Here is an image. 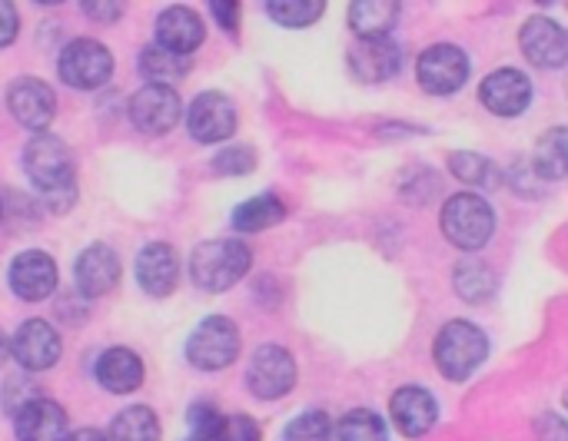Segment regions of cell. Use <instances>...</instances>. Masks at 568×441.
<instances>
[{
	"mask_svg": "<svg viewBox=\"0 0 568 441\" xmlns=\"http://www.w3.org/2000/svg\"><path fill=\"white\" fill-rule=\"evenodd\" d=\"M389 416L396 422V429L406 435V439H423L426 432H433L436 419H439V406L433 399L429 389L423 386H406L393 396L389 402Z\"/></svg>",
	"mask_w": 568,
	"mask_h": 441,
	"instance_id": "cell-19",
	"label": "cell"
},
{
	"mask_svg": "<svg viewBox=\"0 0 568 441\" xmlns=\"http://www.w3.org/2000/svg\"><path fill=\"white\" fill-rule=\"evenodd\" d=\"M7 356H10V339H7V336L0 332V366L7 362Z\"/></svg>",
	"mask_w": 568,
	"mask_h": 441,
	"instance_id": "cell-41",
	"label": "cell"
},
{
	"mask_svg": "<svg viewBox=\"0 0 568 441\" xmlns=\"http://www.w3.org/2000/svg\"><path fill=\"white\" fill-rule=\"evenodd\" d=\"M339 441H389L386 422L369 409H353L339 419Z\"/></svg>",
	"mask_w": 568,
	"mask_h": 441,
	"instance_id": "cell-29",
	"label": "cell"
},
{
	"mask_svg": "<svg viewBox=\"0 0 568 441\" xmlns=\"http://www.w3.org/2000/svg\"><path fill=\"white\" fill-rule=\"evenodd\" d=\"M210 441H260V425L250 416H230L220 419V429Z\"/></svg>",
	"mask_w": 568,
	"mask_h": 441,
	"instance_id": "cell-35",
	"label": "cell"
},
{
	"mask_svg": "<svg viewBox=\"0 0 568 441\" xmlns=\"http://www.w3.org/2000/svg\"><path fill=\"white\" fill-rule=\"evenodd\" d=\"M449 170L466 186H496V180H499V170L479 153H453Z\"/></svg>",
	"mask_w": 568,
	"mask_h": 441,
	"instance_id": "cell-30",
	"label": "cell"
},
{
	"mask_svg": "<svg viewBox=\"0 0 568 441\" xmlns=\"http://www.w3.org/2000/svg\"><path fill=\"white\" fill-rule=\"evenodd\" d=\"M326 3L323 0H280V3H266V13L280 23V27H310L323 17Z\"/></svg>",
	"mask_w": 568,
	"mask_h": 441,
	"instance_id": "cell-31",
	"label": "cell"
},
{
	"mask_svg": "<svg viewBox=\"0 0 568 441\" xmlns=\"http://www.w3.org/2000/svg\"><path fill=\"white\" fill-rule=\"evenodd\" d=\"M536 435L539 441H568V422L559 416H542L536 422Z\"/></svg>",
	"mask_w": 568,
	"mask_h": 441,
	"instance_id": "cell-36",
	"label": "cell"
},
{
	"mask_svg": "<svg viewBox=\"0 0 568 441\" xmlns=\"http://www.w3.org/2000/svg\"><path fill=\"white\" fill-rule=\"evenodd\" d=\"M253 266V253L240 239H213L200 243L190 256V279L203 293L233 289Z\"/></svg>",
	"mask_w": 568,
	"mask_h": 441,
	"instance_id": "cell-2",
	"label": "cell"
},
{
	"mask_svg": "<svg viewBox=\"0 0 568 441\" xmlns=\"http://www.w3.org/2000/svg\"><path fill=\"white\" fill-rule=\"evenodd\" d=\"M256 166V153L250 146H230L213 160V173L220 176H243Z\"/></svg>",
	"mask_w": 568,
	"mask_h": 441,
	"instance_id": "cell-34",
	"label": "cell"
},
{
	"mask_svg": "<svg viewBox=\"0 0 568 441\" xmlns=\"http://www.w3.org/2000/svg\"><path fill=\"white\" fill-rule=\"evenodd\" d=\"M13 432L17 441H67L70 439V425H67V412L50 402V399H33L27 402L17 416H13Z\"/></svg>",
	"mask_w": 568,
	"mask_h": 441,
	"instance_id": "cell-21",
	"label": "cell"
},
{
	"mask_svg": "<svg viewBox=\"0 0 568 441\" xmlns=\"http://www.w3.org/2000/svg\"><path fill=\"white\" fill-rule=\"evenodd\" d=\"M0 216H3V203H0Z\"/></svg>",
	"mask_w": 568,
	"mask_h": 441,
	"instance_id": "cell-42",
	"label": "cell"
},
{
	"mask_svg": "<svg viewBox=\"0 0 568 441\" xmlns=\"http://www.w3.org/2000/svg\"><path fill=\"white\" fill-rule=\"evenodd\" d=\"M433 359L449 382H466L489 359V336L466 319L446 322L436 336Z\"/></svg>",
	"mask_w": 568,
	"mask_h": 441,
	"instance_id": "cell-3",
	"label": "cell"
},
{
	"mask_svg": "<svg viewBox=\"0 0 568 441\" xmlns=\"http://www.w3.org/2000/svg\"><path fill=\"white\" fill-rule=\"evenodd\" d=\"M210 10H213V17L220 20L223 30H230V33L236 30V23H240V3H233V0H213Z\"/></svg>",
	"mask_w": 568,
	"mask_h": 441,
	"instance_id": "cell-38",
	"label": "cell"
},
{
	"mask_svg": "<svg viewBox=\"0 0 568 441\" xmlns=\"http://www.w3.org/2000/svg\"><path fill=\"white\" fill-rule=\"evenodd\" d=\"M140 73L156 86H173L180 76L190 73V57L166 53L153 43V47H143V53H140Z\"/></svg>",
	"mask_w": 568,
	"mask_h": 441,
	"instance_id": "cell-26",
	"label": "cell"
},
{
	"mask_svg": "<svg viewBox=\"0 0 568 441\" xmlns=\"http://www.w3.org/2000/svg\"><path fill=\"white\" fill-rule=\"evenodd\" d=\"M110 441H160V422L153 409L133 406L110 422Z\"/></svg>",
	"mask_w": 568,
	"mask_h": 441,
	"instance_id": "cell-27",
	"label": "cell"
},
{
	"mask_svg": "<svg viewBox=\"0 0 568 441\" xmlns=\"http://www.w3.org/2000/svg\"><path fill=\"white\" fill-rule=\"evenodd\" d=\"M283 216H286V203L273 193H263L233 209V226L240 233H263V229L283 223Z\"/></svg>",
	"mask_w": 568,
	"mask_h": 441,
	"instance_id": "cell-24",
	"label": "cell"
},
{
	"mask_svg": "<svg viewBox=\"0 0 568 441\" xmlns=\"http://www.w3.org/2000/svg\"><path fill=\"white\" fill-rule=\"evenodd\" d=\"M532 170L536 176L546 180H566L568 176V126L549 130L539 143H536V156H532Z\"/></svg>",
	"mask_w": 568,
	"mask_h": 441,
	"instance_id": "cell-25",
	"label": "cell"
},
{
	"mask_svg": "<svg viewBox=\"0 0 568 441\" xmlns=\"http://www.w3.org/2000/svg\"><path fill=\"white\" fill-rule=\"evenodd\" d=\"M180 113H183V103H180V93L173 86H156V83H146L133 93L130 100V120L140 133L146 136H163L170 133L176 123H180Z\"/></svg>",
	"mask_w": 568,
	"mask_h": 441,
	"instance_id": "cell-9",
	"label": "cell"
},
{
	"mask_svg": "<svg viewBox=\"0 0 568 441\" xmlns=\"http://www.w3.org/2000/svg\"><path fill=\"white\" fill-rule=\"evenodd\" d=\"M283 441H333V422H329L326 412L310 409V412L296 416V419L286 425Z\"/></svg>",
	"mask_w": 568,
	"mask_h": 441,
	"instance_id": "cell-32",
	"label": "cell"
},
{
	"mask_svg": "<svg viewBox=\"0 0 568 441\" xmlns=\"http://www.w3.org/2000/svg\"><path fill=\"white\" fill-rule=\"evenodd\" d=\"M10 289L23 302H43L57 293V263L43 249H27L10 263Z\"/></svg>",
	"mask_w": 568,
	"mask_h": 441,
	"instance_id": "cell-14",
	"label": "cell"
},
{
	"mask_svg": "<svg viewBox=\"0 0 568 441\" xmlns=\"http://www.w3.org/2000/svg\"><path fill=\"white\" fill-rule=\"evenodd\" d=\"M443 233L463 253H479L496 233V213L479 193H456L443 206Z\"/></svg>",
	"mask_w": 568,
	"mask_h": 441,
	"instance_id": "cell-4",
	"label": "cell"
},
{
	"mask_svg": "<svg viewBox=\"0 0 568 441\" xmlns=\"http://www.w3.org/2000/svg\"><path fill=\"white\" fill-rule=\"evenodd\" d=\"M23 170H27L30 183L47 196V203L57 213H67V206L77 196V189H73V156H70L67 143L60 136L37 133L23 146Z\"/></svg>",
	"mask_w": 568,
	"mask_h": 441,
	"instance_id": "cell-1",
	"label": "cell"
},
{
	"mask_svg": "<svg viewBox=\"0 0 568 441\" xmlns=\"http://www.w3.org/2000/svg\"><path fill=\"white\" fill-rule=\"evenodd\" d=\"M479 100L496 116H519L532 103V83H529V76L523 70L503 66V70H496V73H489L483 80Z\"/></svg>",
	"mask_w": 568,
	"mask_h": 441,
	"instance_id": "cell-15",
	"label": "cell"
},
{
	"mask_svg": "<svg viewBox=\"0 0 568 441\" xmlns=\"http://www.w3.org/2000/svg\"><path fill=\"white\" fill-rule=\"evenodd\" d=\"M220 429V412L206 402H193L186 409V435L183 441H210Z\"/></svg>",
	"mask_w": 568,
	"mask_h": 441,
	"instance_id": "cell-33",
	"label": "cell"
},
{
	"mask_svg": "<svg viewBox=\"0 0 568 441\" xmlns=\"http://www.w3.org/2000/svg\"><path fill=\"white\" fill-rule=\"evenodd\" d=\"M566 406H568V396H566Z\"/></svg>",
	"mask_w": 568,
	"mask_h": 441,
	"instance_id": "cell-43",
	"label": "cell"
},
{
	"mask_svg": "<svg viewBox=\"0 0 568 441\" xmlns=\"http://www.w3.org/2000/svg\"><path fill=\"white\" fill-rule=\"evenodd\" d=\"M523 53L539 70H559L568 63V30L549 17H529L519 30Z\"/></svg>",
	"mask_w": 568,
	"mask_h": 441,
	"instance_id": "cell-12",
	"label": "cell"
},
{
	"mask_svg": "<svg viewBox=\"0 0 568 441\" xmlns=\"http://www.w3.org/2000/svg\"><path fill=\"white\" fill-rule=\"evenodd\" d=\"M73 279H77V293H80V296H87V299L106 296V293L116 289V283H120V256H116L110 246L93 243V246H87V249L77 256Z\"/></svg>",
	"mask_w": 568,
	"mask_h": 441,
	"instance_id": "cell-17",
	"label": "cell"
},
{
	"mask_svg": "<svg viewBox=\"0 0 568 441\" xmlns=\"http://www.w3.org/2000/svg\"><path fill=\"white\" fill-rule=\"evenodd\" d=\"M7 106L20 126H27L33 133H47V126L53 123V113H57V96L43 80L20 76L7 90Z\"/></svg>",
	"mask_w": 568,
	"mask_h": 441,
	"instance_id": "cell-13",
	"label": "cell"
},
{
	"mask_svg": "<svg viewBox=\"0 0 568 441\" xmlns=\"http://www.w3.org/2000/svg\"><path fill=\"white\" fill-rule=\"evenodd\" d=\"M136 283L146 296L166 299L180 283V256L166 243H150L136 256Z\"/></svg>",
	"mask_w": 568,
	"mask_h": 441,
	"instance_id": "cell-18",
	"label": "cell"
},
{
	"mask_svg": "<svg viewBox=\"0 0 568 441\" xmlns=\"http://www.w3.org/2000/svg\"><path fill=\"white\" fill-rule=\"evenodd\" d=\"M57 73L73 90H97L113 76V53L100 40H90V37L70 40L60 50Z\"/></svg>",
	"mask_w": 568,
	"mask_h": 441,
	"instance_id": "cell-6",
	"label": "cell"
},
{
	"mask_svg": "<svg viewBox=\"0 0 568 441\" xmlns=\"http://www.w3.org/2000/svg\"><path fill=\"white\" fill-rule=\"evenodd\" d=\"M60 352H63V342L57 336V329L43 319H30L23 322L13 339H10V356L17 359L20 369L27 372H43V369H53L60 362Z\"/></svg>",
	"mask_w": 568,
	"mask_h": 441,
	"instance_id": "cell-11",
	"label": "cell"
},
{
	"mask_svg": "<svg viewBox=\"0 0 568 441\" xmlns=\"http://www.w3.org/2000/svg\"><path fill=\"white\" fill-rule=\"evenodd\" d=\"M396 17H399V3L393 0H359L349 7V27L359 33V40L389 37V30L396 27Z\"/></svg>",
	"mask_w": 568,
	"mask_h": 441,
	"instance_id": "cell-23",
	"label": "cell"
},
{
	"mask_svg": "<svg viewBox=\"0 0 568 441\" xmlns=\"http://www.w3.org/2000/svg\"><path fill=\"white\" fill-rule=\"evenodd\" d=\"M453 283H456L459 299H466V302H483V299H489V296H493V289H496V279H493L489 266H486V263H479V259L463 263V266L456 269Z\"/></svg>",
	"mask_w": 568,
	"mask_h": 441,
	"instance_id": "cell-28",
	"label": "cell"
},
{
	"mask_svg": "<svg viewBox=\"0 0 568 441\" xmlns=\"http://www.w3.org/2000/svg\"><path fill=\"white\" fill-rule=\"evenodd\" d=\"M97 382L113 396H130L143 386V359L130 349H106L97 366Z\"/></svg>",
	"mask_w": 568,
	"mask_h": 441,
	"instance_id": "cell-22",
	"label": "cell"
},
{
	"mask_svg": "<svg viewBox=\"0 0 568 441\" xmlns=\"http://www.w3.org/2000/svg\"><path fill=\"white\" fill-rule=\"evenodd\" d=\"M83 13L97 23H113L123 13V3H83Z\"/></svg>",
	"mask_w": 568,
	"mask_h": 441,
	"instance_id": "cell-39",
	"label": "cell"
},
{
	"mask_svg": "<svg viewBox=\"0 0 568 441\" xmlns=\"http://www.w3.org/2000/svg\"><path fill=\"white\" fill-rule=\"evenodd\" d=\"M403 66V50L389 37H366L356 40L349 50V70L363 83H383L393 80Z\"/></svg>",
	"mask_w": 568,
	"mask_h": 441,
	"instance_id": "cell-16",
	"label": "cell"
},
{
	"mask_svg": "<svg viewBox=\"0 0 568 441\" xmlns=\"http://www.w3.org/2000/svg\"><path fill=\"white\" fill-rule=\"evenodd\" d=\"M17 30H20V17H17V7L13 3H0V47H10L17 40Z\"/></svg>",
	"mask_w": 568,
	"mask_h": 441,
	"instance_id": "cell-37",
	"label": "cell"
},
{
	"mask_svg": "<svg viewBox=\"0 0 568 441\" xmlns=\"http://www.w3.org/2000/svg\"><path fill=\"white\" fill-rule=\"evenodd\" d=\"M186 130L196 143H223L236 130V106L226 93L206 90L186 110Z\"/></svg>",
	"mask_w": 568,
	"mask_h": 441,
	"instance_id": "cell-10",
	"label": "cell"
},
{
	"mask_svg": "<svg viewBox=\"0 0 568 441\" xmlns=\"http://www.w3.org/2000/svg\"><path fill=\"white\" fill-rule=\"evenodd\" d=\"M206 37L203 20L190 7H166L156 17V47L176 57H190Z\"/></svg>",
	"mask_w": 568,
	"mask_h": 441,
	"instance_id": "cell-20",
	"label": "cell"
},
{
	"mask_svg": "<svg viewBox=\"0 0 568 441\" xmlns=\"http://www.w3.org/2000/svg\"><path fill=\"white\" fill-rule=\"evenodd\" d=\"M419 86L433 96H449L469 80V57L456 43H433L416 60Z\"/></svg>",
	"mask_w": 568,
	"mask_h": 441,
	"instance_id": "cell-7",
	"label": "cell"
},
{
	"mask_svg": "<svg viewBox=\"0 0 568 441\" xmlns=\"http://www.w3.org/2000/svg\"><path fill=\"white\" fill-rule=\"evenodd\" d=\"M296 386V362L280 346H260L246 369V389L260 402H276Z\"/></svg>",
	"mask_w": 568,
	"mask_h": 441,
	"instance_id": "cell-8",
	"label": "cell"
},
{
	"mask_svg": "<svg viewBox=\"0 0 568 441\" xmlns=\"http://www.w3.org/2000/svg\"><path fill=\"white\" fill-rule=\"evenodd\" d=\"M67 441H110L103 432H97V429H80V432H73Z\"/></svg>",
	"mask_w": 568,
	"mask_h": 441,
	"instance_id": "cell-40",
	"label": "cell"
},
{
	"mask_svg": "<svg viewBox=\"0 0 568 441\" xmlns=\"http://www.w3.org/2000/svg\"><path fill=\"white\" fill-rule=\"evenodd\" d=\"M240 356V329L226 316H206L186 339V362L200 372H220Z\"/></svg>",
	"mask_w": 568,
	"mask_h": 441,
	"instance_id": "cell-5",
	"label": "cell"
}]
</instances>
